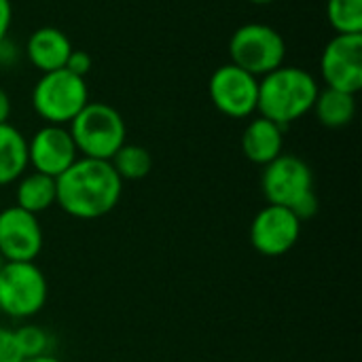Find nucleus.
<instances>
[{"label":"nucleus","mask_w":362,"mask_h":362,"mask_svg":"<svg viewBox=\"0 0 362 362\" xmlns=\"http://www.w3.org/2000/svg\"><path fill=\"white\" fill-rule=\"evenodd\" d=\"M123 191L110 161L78 157L62 176L55 178V204L72 218L95 221L110 214Z\"/></svg>","instance_id":"nucleus-1"},{"label":"nucleus","mask_w":362,"mask_h":362,"mask_svg":"<svg viewBox=\"0 0 362 362\" xmlns=\"http://www.w3.org/2000/svg\"><path fill=\"white\" fill-rule=\"evenodd\" d=\"M318 81L299 66H280L259 78L257 112L280 127L305 117L318 98Z\"/></svg>","instance_id":"nucleus-2"},{"label":"nucleus","mask_w":362,"mask_h":362,"mask_svg":"<svg viewBox=\"0 0 362 362\" xmlns=\"http://www.w3.org/2000/svg\"><path fill=\"white\" fill-rule=\"evenodd\" d=\"M70 136L78 155L89 159L110 161L125 144L127 127L121 112L104 102H87L85 108L70 121Z\"/></svg>","instance_id":"nucleus-3"},{"label":"nucleus","mask_w":362,"mask_h":362,"mask_svg":"<svg viewBox=\"0 0 362 362\" xmlns=\"http://www.w3.org/2000/svg\"><path fill=\"white\" fill-rule=\"evenodd\" d=\"M89 102V87L83 76L70 70L45 72L32 89V108L49 125H70Z\"/></svg>","instance_id":"nucleus-4"},{"label":"nucleus","mask_w":362,"mask_h":362,"mask_svg":"<svg viewBox=\"0 0 362 362\" xmlns=\"http://www.w3.org/2000/svg\"><path fill=\"white\" fill-rule=\"evenodd\" d=\"M229 55L233 66L261 78L284 64L286 42L267 23H244L229 40Z\"/></svg>","instance_id":"nucleus-5"},{"label":"nucleus","mask_w":362,"mask_h":362,"mask_svg":"<svg viewBox=\"0 0 362 362\" xmlns=\"http://www.w3.org/2000/svg\"><path fill=\"white\" fill-rule=\"evenodd\" d=\"M49 286L45 274L28 263H8L0 272V312L11 318H32L47 303Z\"/></svg>","instance_id":"nucleus-6"},{"label":"nucleus","mask_w":362,"mask_h":362,"mask_svg":"<svg viewBox=\"0 0 362 362\" xmlns=\"http://www.w3.org/2000/svg\"><path fill=\"white\" fill-rule=\"evenodd\" d=\"M210 100L218 112L231 119H244L257 112L259 78L233 64L218 66L208 83Z\"/></svg>","instance_id":"nucleus-7"},{"label":"nucleus","mask_w":362,"mask_h":362,"mask_svg":"<svg viewBox=\"0 0 362 362\" xmlns=\"http://www.w3.org/2000/svg\"><path fill=\"white\" fill-rule=\"evenodd\" d=\"M314 178L310 165L295 155H280L272 163L263 165L261 189L267 204L293 208L299 199L314 193Z\"/></svg>","instance_id":"nucleus-8"},{"label":"nucleus","mask_w":362,"mask_h":362,"mask_svg":"<svg viewBox=\"0 0 362 362\" xmlns=\"http://www.w3.org/2000/svg\"><path fill=\"white\" fill-rule=\"evenodd\" d=\"M320 74L327 87L356 95L362 89V34H335L320 55Z\"/></svg>","instance_id":"nucleus-9"},{"label":"nucleus","mask_w":362,"mask_h":362,"mask_svg":"<svg viewBox=\"0 0 362 362\" xmlns=\"http://www.w3.org/2000/svg\"><path fill=\"white\" fill-rule=\"evenodd\" d=\"M301 235V221L282 206L267 204L250 225V244L263 257H282L295 248Z\"/></svg>","instance_id":"nucleus-10"},{"label":"nucleus","mask_w":362,"mask_h":362,"mask_svg":"<svg viewBox=\"0 0 362 362\" xmlns=\"http://www.w3.org/2000/svg\"><path fill=\"white\" fill-rule=\"evenodd\" d=\"M42 250V229L36 214L11 206L0 210V255L8 263L34 261Z\"/></svg>","instance_id":"nucleus-11"},{"label":"nucleus","mask_w":362,"mask_h":362,"mask_svg":"<svg viewBox=\"0 0 362 362\" xmlns=\"http://www.w3.org/2000/svg\"><path fill=\"white\" fill-rule=\"evenodd\" d=\"M78 159V151L70 132L64 125H45L28 140V165L34 172L57 178L62 176L74 161Z\"/></svg>","instance_id":"nucleus-12"},{"label":"nucleus","mask_w":362,"mask_h":362,"mask_svg":"<svg viewBox=\"0 0 362 362\" xmlns=\"http://www.w3.org/2000/svg\"><path fill=\"white\" fill-rule=\"evenodd\" d=\"M72 49L74 47H72L70 38L59 28H53V25L34 30L25 42L28 62L42 74L66 68V62H68Z\"/></svg>","instance_id":"nucleus-13"},{"label":"nucleus","mask_w":362,"mask_h":362,"mask_svg":"<svg viewBox=\"0 0 362 362\" xmlns=\"http://www.w3.org/2000/svg\"><path fill=\"white\" fill-rule=\"evenodd\" d=\"M282 132H284V127H280L278 123H274L261 115L257 119H252L242 134V151H244L246 159L257 165H267L276 157H280L282 146H284Z\"/></svg>","instance_id":"nucleus-14"},{"label":"nucleus","mask_w":362,"mask_h":362,"mask_svg":"<svg viewBox=\"0 0 362 362\" xmlns=\"http://www.w3.org/2000/svg\"><path fill=\"white\" fill-rule=\"evenodd\" d=\"M28 168V140L11 123L0 125V187L17 182Z\"/></svg>","instance_id":"nucleus-15"},{"label":"nucleus","mask_w":362,"mask_h":362,"mask_svg":"<svg viewBox=\"0 0 362 362\" xmlns=\"http://www.w3.org/2000/svg\"><path fill=\"white\" fill-rule=\"evenodd\" d=\"M316 119L329 127V129H339L352 123L354 115H356V95L348 93V91H339V89H320L318 98L314 102Z\"/></svg>","instance_id":"nucleus-16"},{"label":"nucleus","mask_w":362,"mask_h":362,"mask_svg":"<svg viewBox=\"0 0 362 362\" xmlns=\"http://www.w3.org/2000/svg\"><path fill=\"white\" fill-rule=\"evenodd\" d=\"M15 199H17L15 206L38 216L40 212L49 210L55 204V178L38 172L21 176L17 180Z\"/></svg>","instance_id":"nucleus-17"},{"label":"nucleus","mask_w":362,"mask_h":362,"mask_svg":"<svg viewBox=\"0 0 362 362\" xmlns=\"http://www.w3.org/2000/svg\"><path fill=\"white\" fill-rule=\"evenodd\" d=\"M110 165L115 168V172L121 180H142L148 176V172L153 168V157L144 146L125 142L112 155Z\"/></svg>","instance_id":"nucleus-18"},{"label":"nucleus","mask_w":362,"mask_h":362,"mask_svg":"<svg viewBox=\"0 0 362 362\" xmlns=\"http://www.w3.org/2000/svg\"><path fill=\"white\" fill-rule=\"evenodd\" d=\"M327 17L337 34H362V0H329Z\"/></svg>","instance_id":"nucleus-19"},{"label":"nucleus","mask_w":362,"mask_h":362,"mask_svg":"<svg viewBox=\"0 0 362 362\" xmlns=\"http://www.w3.org/2000/svg\"><path fill=\"white\" fill-rule=\"evenodd\" d=\"M15 333V339H17V346L21 350V356L23 358H32V356H42L47 354V348H49V335L45 329L36 327V325H25Z\"/></svg>","instance_id":"nucleus-20"},{"label":"nucleus","mask_w":362,"mask_h":362,"mask_svg":"<svg viewBox=\"0 0 362 362\" xmlns=\"http://www.w3.org/2000/svg\"><path fill=\"white\" fill-rule=\"evenodd\" d=\"M21 350L17 346L15 333L0 327V362H21Z\"/></svg>","instance_id":"nucleus-21"},{"label":"nucleus","mask_w":362,"mask_h":362,"mask_svg":"<svg viewBox=\"0 0 362 362\" xmlns=\"http://www.w3.org/2000/svg\"><path fill=\"white\" fill-rule=\"evenodd\" d=\"M91 66H93V59H91V55H89L87 51H83V49H72V53H70V57H68V62H66V70H70L72 74L83 76V78L89 74Z\"/></svg>","instance_id":"nucleus-22"},{"label":"nucleus","mask_w":362,"mask_h":362,"mask_svg":"<svg viewBox=\"0 0 362 362\" xmlns=\"http://www.w3.org/2000/svg\"><path fill=\"white\" fill-rule=\"evenodd\" d=\"M291 212L303 223V221H308V218H312V216H316V212H318V197H316V193H310V195H305L303 199H299L293 208H291Z\"/></svg>","instance_id":"nucleus-23"},{"label":"nucleus","mask_w":362,"mask_h":362,"mask_svg":"<svg viewBox=\"0 0 362 362\" xmlns=\"http://www.w3.org/2000/svg\"><path fill=\"white\" fill-rule=\"evenodd\" d=\"M11 21H13V6L11 0H0V45L6 40L8 30H11Z\"/></svg>","instance_id":"nucleus-24"},{"label":"nucleus","mask_w":362,"mask_h":362,"mask_svg":"<svg viewBox=\"0 0 362 362\" xmlns=\"http://www.w3.org/2000/svg\"><path fill=\"white\" fill-rule=\"evenodd\" d=\"M8 117H11V98H8L6 89L0 87V125L8 123Z\"/></svg>","instance_id":"nucleus-25"},{"label":"nucleus","mask_w":362,"mask_h":362,"mask_svg":"<svg viewBox=\"0 0 362 362\" xmlns=\"http://www.w3.org/2000/svg\"><path fill=\"white\" fill-rule=\"evenodd\" d=\"M21 362H59L57 358L49 356V354H42V356H32V358H23Z\"/></svg>","instance_id":"nucleus-26"},{"label":"nucleus","mask_w":362,"mask_h":362,"mask_svg":"<svg viewBox=\"0 0 362 362\" xmlns=\"http://www.w3.org/2000/svg\"><path fill=\"white\" fill-rule=\"evenodd\" d=\"M252 4H269V2H276V0H248Z\"/></svg>","instance_id":"nucleus-27"},{"label":"nucleus","mask_w":362,"mask_h":362,"mask_svg":"<svg viewBox=\"0 0 362 362\" xmlns=\"http://www.w3.org/2000/svg\"><path fill=\"white\" fill-rule=\"evenodd\" d=\"M4 265H6V261H4V257L0 255V272H2V267H4Z\"/></svg>","instance_id":"nucleus-28"},{"label":"nucleus","mask_w":362,"mask_h":362,"mask_svg":"<svg viewBox=\"0 0 362 362\" xmlns=\"http://www.w3.org/2000/svg\"><path fill=\"white\" fill-rule=\"evenodd\" d=\"M0 314H2V312H0Z\"/></svg>","instance_id":"nucleus-29"}]
</instances>
